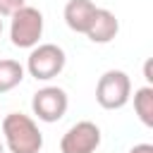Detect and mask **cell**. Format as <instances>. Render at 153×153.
I'll use <instances>...</instances> for the list:
<instances>
[{
  "label": "cell",
  "instance_id": "6da1fadb",
  "mask_svg": "<svg viewBox=\"0 0 153 153\" xmlns=\"http://www.w3.org/2000/svg\"><path fill=\"white\" fill-rule=\"evenodd\" d=\"M2 136L10 153H38L43 148V134L38 124L22 112H10L2 120Z\"/></svg>",
  "mask_w": 153,
  "mask_h": 153
},
{
  "label": "cell",
  "instance_id": "7a4b0ae2",
  "mask_svg": "<svg viewBox=\"0 0 153 153\" xmlns=\"http://www.w3.org/2000/svg\"><path fill=\"white\" fill-rule=\"evenodd\" d=\"M67 65V55L60 45L55 43H41L33 45L29 57H26V72L38 79V81H50L55 79Z\"/></svg>",
  "mask_w": 153,
  "mask_h": 153
},
{
  "label": "cell",
  "instance_id": "3957f363",
  "mask_svg": "<svg viewBox=\"0 0 153 153\" xmlns=\"http://www.w3.org/2000/svg\"><path fill=\"white\" fill-rule=\"evenodd\" d=\"M131 98V79L122 69H108L96 84V100L105 110H120Z\"/></svg>",
  "mask_w": 153,
  "mask_h": 153
},
{
  "label": "cell",
  "instance_id": "277c9868",
  "mask_svg": "<svg viewBox=\"0 0 153 153\" xmlns=\"http://www.w3.org/2000/svg\"><path fill=\"white\" fill-rule=\"evenodd\" d=\"M43 36V14L36 7H19L12 14V24H10V41L14 48H33L38 45Z\"/></svg>",
  "mask_w": 153,
  "mask_h": 153
},
{
  "label": "cell",
  "instance_id": "5b68a950",
  "mask_svg": "<svg viewBox=\"0 0 153 153\" xmlns=\"http://www.w3.org/2000/svg\"><path fill=\"white\" fill-rule=\"evenodd\" d=\"M67 105H69V98L67 93L60 88V86H43L33 93L31 98V110L33 115L41 120V122H57L65 117L67 112Z\"/></svg>",
  "mask_w": 153,
  "mask_h": 153
},
{
  "label": "cell",
  "instance_id": "8992f818",
  "mask_svg": "<svg viewBox=\"0 0 153 153\" xmlns=\"http://www.w3.org/2000/svg\"><path fill=\"white\" fill-rule=\"evenodd\" d=\"M98 146H100V129L88 120L72 124L60 139V153H93Z\"/></svg>",
  "mask_w": 153,
  "mask_h": 153
},
{
  "label": "cell",
  "instance_id": "52a82bcc",
  "mask_svg": "<svg viewBox=\"0 0 153 153\" xmlns=\"http://www.w3.org/2000/svg\"><path fill=\"white\" fill-rule=\"evenodd\" d=\"M117 31H120L117 17L110 10L98 7L96 14H93V19H91V24H88V29H86V36H88L91 43H110L117 36Z\"/></svg>",
  "mask_w": 153,
  "mask_h": 153
},
{
  "label": "cell",
  "instance_id": "ba28073f",
  "mask_svg": "<svg viewBox=\"0 0 153 153\" xmlns=\"http://www.w3.org/2000/svg\"><path fill=\"white\" fill-rule=\"evenodd\" d=\"M96 2L93 0H69L65 5V22L72 31L76 33H86L93 14H96Z\"/></svg>",
  "mask_w": 153,
  "mask_h": 153
},
{
  "label": "cell",
  "instance_id": "9c48e42d",
  "mask_svg": "<svg viewBox=\"0 0 153 153\" xmlns=\"http://www.w3.org/2000/svg\"><path fill=\"white\" fill-rule=\"evenodd\" d=\"M134 110L146 127H153V86L151 84L134 91Z\"/></svg>",
  "mask_w": 153,
  "mask_h": 153
},
{
  "label": "cell",
  "instance_id": "30bf717a",
  "mask_svg": "<svg viewBox=\"0 0 153 153\" xmlns=\"http://www.w3.org/2000/svg\"><path fill=\"white\" fill-rule=\"evenodd\" d=\"M24 79V67L17 60H0V93L17 88Z\"/></svg>",
  "mask_w": 153,
  "mask_h": 153
},
{
  "label": "cell",
  "instance_id": "8fae6325",
  "mask_svg": "<svg viewBox=\"0 0 153 153\" xmlns=\"http://www.w3.org/2000/svg\"><path fill=\"white\" fill-rule=\"evenodd\" d=\"M24 5H26V0H0V17H12Z\"/></svg>",
  "mask_w": 153,
  "mask_h": 153
},
{
  "label": "cell",
  "instance_id": "7c38bea8",
  "mask_svg": "<svg viewBox=\"0 0 153 153\" xmlns=\"http://www.w3.org/2000/svg\"><path fill=\"white\" fill-rule=\"evenodd\" d=\"M129 153H153V146L151 143H136L129 148Z\"/></svg>",
  "mask_w": 153,
  "mask_h": 153
},
{
  "label": "cell",
  "instance_id": "4fadbf2b",
  "mask_svg": "<svg viewBox=\"0 0 153 153\" xmlns=\"http://www.w3.org/2000/svg\"><path fill=\"white\" fill-rule=\"evenodd\" d=\"M151 65H153V62H151V60H148V62H146V65H143V76H146V81H148V84H151V81H153V74H151Z\"/></svg>",
  "mask_w": 153,
  "mask_h": 153
},
{
  "label": "cell",
  "instance_id": "5bb4252c",
  "mask_svg": "<svg viewBox=\"0 0 153 153\" xmlns=\"http://www.w3.org/2000/svg\"><path fill=\"white\" fill-rule=\"evenodd\" d=\"M0 153H5V143L2 141H0Z\"/></svg>",
  "mask_w": 153,
  "mask_h": 153
},
{
  "label": "cell",
  "instance_id": "9a60e30c",
  "mask_svg": "<svg viewBox=\"0 0 153 153\" xmlns=\"http://www.w3.org/2000/svg\"><path fill=\"white\" fill-rule=\"evenodd\" d=\"M0 33H2V17H0Z\"/></svg>",
  "mask_w": 153,
  "mask_h": 153
}]
</instances>
